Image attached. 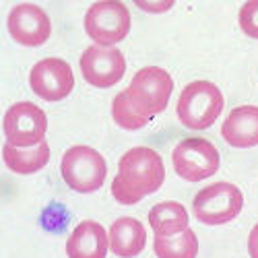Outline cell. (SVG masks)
I'll list each match as a JSON object with an SVG mask.
<instances>
[{"mask_svg": "<svg viewBox=\"0 0 258 258\" xmlns=\"http://www.w3.org/2000/svg\"><path fill=\"white\" fill-rule=\"evenodd\" d=\"M149 225L153 227L155 235H178L188 229V211L184 205L165 201L155 205L149 211Z\"/></svg>", "mask_w": 258, "mask_h": 258, "instance_id": "cell-16", "label": "cell"}, {"mask_svg": "<svg viewBox=\"0 0 258 258\" xmlns=\"http://www.w3.org/2000/svg\"><path fill=\"white\" fill-rule=\"evenodd\" d=\"M242 207H244L242 190L229 182H215L203 188L195 197V203H192L195 217L205 225L229 223L242 213Z\"/></svg>", "mask_w": 258, "mask_h": 258, "instance_id": "cell-4", "label": "cell"}, {"mask_svg": "<svg viewBox=\"0 0 258 258\" xmlns=\"http://www.w3.org/2000/svg\"><path fill=\"white\" fill-rule=\"evenodd\" d=\"M7 27L17 44L27 48L44 46L52 35V23L48 13L33 3L17 5L7 17Z\"/></svg>", "mask_w": 258, "mask_h": 258, "instance_id": "cell-9", "label": "cell"}, {"mask_svg": "<svg viewBox=\"0 0 258 258\" xmlns=\"http://www.w3.org/2000/svg\"><path fill=\"white\" fill-rule=\"evenodd\" d=\"M60 171L71 190L89 195L103 186L107 165L99 151L87 145H75L62 155Z\"/></svg>", "mask_w": 258, "mask_h": 258, "instance_id": "cell-3", "label": "cell"}, {"mask_svg": "<svg viewBox=\"0 0 258 258\" xmlns=\"http://www.w3.org/2000/svg\"><path fill=\"white\" fill-rule=\"evenodd\" d=\"M85 31L97 46L114 48L131 31V11L120 0H99L85 15Z\"/></svg>", "mask_w": 258, "mask_h": 258, "instance_id": "cell-5", "label": "cell"}, {"mask_svg": "<svg viewBox=\"0 0 258 258\" xmlns=\"http://www.w3.org/2000/svg\"><path fill=\"white\" fill-rule=\"evenodd\" d=\"M107 235H110V250L118 258H135L145 250L147 244V231L135 217L116 219Z\"/></svg>", "mask_w": 258, "mask_h": 258, "instance_id": "cell-14", "label": "cell"}, {"mask_svg": "<svg viewBox=\"0 0 258 258\" xmlns=\"http://www.w3.org/2000/svg\"><path fill=\"white\" fill-rule=\"evenodd\" d=\"M223 93L211 81H192L182 89L176 114L178 120L190 131H205L213 126L223 112Z\"/></svg>", "mask_w": 258, "mask_h": 258, "instance_id": "cell-2", "label": "cell"}, {"mask_svg": "<svg viewBox=\"0 0 258 258\" xmlns=\"http://www.w3.org/2000/svg\"><path fill=\"white\" fill-rule=\"evenodd\" d=\"M248 252H250V258H258V223L252 227L248 235Z\"/></svg>", "mask_w": 258, "mask_h": 258, "instance_id": "cell-21", "label": "cell"}, {"mask_svg": "<svg viewBox=\"0 0 258 258\" xmlns=\"http://www.w3.org/2000/svg\"><path fill=\"white\" fill-rule=\"evenodd\" d=\"M81 73L89 85L97 89H107L120 83L126 73V58L118 48L89 46L81 56Z\"/></svg>", "mask_w": 258, "mask_h": 258, "instance_id": "cell-10", "label": "cell"}, {"mask_svg": "<svg viewBox=\"0 0 258 258\" xmlns=\"http://www.w3.org/2000/svg\"><path fill=\"white\" fill-rule=\"evenodd\" d=\"M238 23H240V29L248 37L258 39V0H248V3L242 5Z\"/></svg>", "mask_w": 258, "mask_h": 258, "instance_id": "cell-19", "label": "cell"}, {"mask_svg": "<svg viewBox=\"0 0 258 258\" xmlns=\"http://www.w3.org/2000/svg\"><path fill=\"white\" fill-rule=\"evenodd\" d=\"M110 235L97 221H81L69 235L67 256L69 258H105Z\"/></svg>", "mask_w": 258, "mask_h": 258, "instance_id": "cell-12", "label": "cell"}, {"mask_svg": "<svg viewBox=\"0 0 258 258\" xmlns=\"http://www.w3.org/2000/svg\"><path fill=\"white\" fill-rule=\"evenodd\" d=\"M112 118L120 128H124V131H139V128H143V126H147L149 122H151V118L145 116L133 103V99L128 97L126 91H120L114 97V101H112Z\"/></svg>", "mask_w": 258, "mask_h": 258, "instance_id": "cell-18", "label": "cell"}, {"mask_svg": "<svg viewBox=\"0 0 258 258\" xmlns=\"http://www.w3.org/2000/svg\"><path fill=\"white\" fill-rule=\"evenodd\" d=\"M29 85L37 97L46 101H60L75 89V75L69 62L60 58H44L31 69Z\"/></svg>", "mask_w": 258, "mask_h": 258, "instance_id": "cell-11", "label": "cell"}, {"mask_svg": "<svg viewBox=\"0 0 258 258\" xmlns=\"http://www.w3.org/2000/svg\"><path fill=\"white\" fill-rule=\"evenodd\" d=\"M3 159L7 167L15 174H35V171L44 169L50 161V145L44 141L37 147L31 149H21L13 145L3 147Z\"/></svg>", "mask_w": 258, "mask_h": 258, "instance_id": "cell-15", "label": "cell"}, {"mask_svg": "<svg viewBox=\"0 0 258 258\" xmlns=\"http://www.w3.org/2000/svg\"><path fill=\"white\" fill-rule=\"evenodd\" d=\"M171 91H174V79L169 77L167 71L159 67L141 69L133 77L131 85L126 89L133 103L149 118H153L165 110L171 97Z\"/></svg>", "mask_w": 258, "mask_h": 258, "instance_id": "cell-7", "label": "cell"}, {"mask_svg": "<svg viewBox=\"0 0 258 258\" xmlns=\"http://www.w3.org/2000/svg\"><path fill=\"white\" fill-rule=\"evenodd\" d=\"M157 258H197L199 254V240L197 233L190 227L178 235H155L153 244Z\"/></svg>", "mask_w": 258, "mask_h": 258, "instance_id": "cell-17", "label": "cell"}, {"mask_svg": "<svg viewBox=\"0 0 258 258\" xmlns=\"http://www.w3.org/2000/svg\"><path fill=\"white\" fill-rule=\"evenodd\" d=\"M135 5L145 13H165V11H169L171 7H174L171 0H167V3H147V0H135Z\"/></svg>", "mask_w": 258, "mask_h": 258, "instance_id": "cell-20", "label": "cell"}, {"mask_svg": "<svg viewBox=\"0 0 258 258\" xmlns=\"http://www.w3.org/2000/svg\"><path fill=\"white\" fill-rule=\"evenodd\" d=\"M221 135L227 145L248 149L258 145V107L256 105H240L229 112L223 122Z\"/></svg>", "mask_w": 258, "mask_h": 258, "instance_id": "cell-13", "label": "cell"}, {"mask_svg": "<svg viewBox=\"0 0 258 258\" xmlns=\"http://www.w3.org/2000/svg\"><path fill=\"white\" fill-rule=\"evenodd\" d=\"M165 180L163 159L149 147H133L120 157L118 174L112 180V197L120 205H137L153 195Z\"/></svg>", "mask_w": 258, "mask_h": 258, "instance_id": "cell-1", "label": "cell"}, {"mask_svg": "<svg viewBox=\"0 0 258 258\" xmlns=\"http://www.w3.org/2000/svg\"><path fill=\"white\" fill-rule=\"evenodd\" d=\"M5 137L7 143L21 149H31L46 141L48 116L46 112L31 101L13 103L5 114Z\"/></svg>", "mask_w": 258, "mask_h": 258, "instance_id": "cell-8", "label": "cell"}, {"mask_svg": "<svg viewBox=\"0 0 258 258\" xmlns=\"http://www.w3.org/2000/svg\"><path fill=\"white\" fill-rule=\"evenodd\" d=\"M174 171L186 182H201L217 174L219 151L215 145L201 137H190L180 141L171 151Z\"/></svg>", "mask_w": 258, "mask_h": 258, "instance_id": "cell-6", "label": "cell"}]
</instances>
